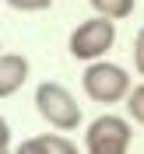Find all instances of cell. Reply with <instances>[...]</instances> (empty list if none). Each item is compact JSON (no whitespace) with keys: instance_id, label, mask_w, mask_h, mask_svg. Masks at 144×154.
Listing matches in <instances>:
<instances>
[{"instance_id":"cell-1","label":"cell","mask_w":144,"mask_h":154,"mask_svg":"<svg viewBox=\"0 0 144 154\" xmlns=\"http://www.w3.org/2000/svg\"><path fill=\"white\" fill-rule=\"evenodd\" d=\"M81 88H85V95L98 105H116V102H123L130 95V74L123 67H116V63H106V60H95V63H88L85 74H81Z\"/></svg>"},{"instance_id":"cell-2","label":"cell","mask_w":144,"mask_h":154,"mask_svg":"<svg viewBox=\"0 0 144 154\" xmlns=\"http://www.w3.org/2000/svg\"><path fill=\"white\" fill-rule=\"evenodd\" d=\"M35 109L39 116L46 119L53 130H60V133H67V130H77L81 126V105L74 102V95H70L63 84H56V81H42V84L35 88Z\"/></svg>"},{"instance_id":"cell-3","label":"cell","mask_w":144,"mask_h":154,"mask_svg":"<svg viewBox=\"0 0 144 154\" xmlns=\"http://www.w3.org/2000/svg\"><path fill=\"white\" fill-rule=\"evenodd\" d=\"M116 42V21L113 18H88L70 32V56L81 63H95L113 49Z\"/></svg>"},{"instance_id":"cell-4","label":"cell","mask_w":144,"mask_h":154,"mask_svg":"<svg viewBox=\"0 0 144 154\" xmlns=\"http://www.w3.org/2000/svg\"><path fill=\"white\" fill-rule=\"evenodd\" d=\"M130 137H134V130H130V123H126L123 116H98V119H91L85 130V151L88 154H126V147H130Z\"/></svg>"},{"instance_id":"cell-5","label":"cell","mask_w":144,"mask_h":154,"mask_svg":"<svg viewBox=\"0 0 144 154\" xmlns=\"http://www.w3.org/2000/svg\"><path fill=\"white\" fill-rule=\"evenodd\" d=\"M28 81V60L21 53H0V98L18 95Z\"/></svg>"},{"instance_id":"cell-6","label":"cell","mask_w":144,"mask_h":154,"mask_svg":"<svg viewBox=\"0 0 144 154\" xmlns=\"http://www.w3.org/2000/svg\"><path fill=\"white\" fill-rule=\"evenodd\" d=\"M88 4H91V11H95V14L113 18V21L130 18V14H134V7H137V0H88Z\"/></svg>"},{"instance_id":"cell-7","label":"cell","mask_w":144,"mask_h":154,"mask_svg":"<svg viewBox=\"0 0 144 154\" xmlns=\"http://www.w3.org/2000/svg\"><path fill=\"white\" fill-rule=\"evenodd\" d=\"M42 140H46V147H49V154H81V147L70 140L67 133H42Z\"/></svg>"},{"instance_id":"cell-8","label":"cell","mask_w":144,"mask_h":154,"mask_svg":"<svg viewBox=\"0 0 144 154\" xmlns=\"http://www.w3.org/2000/svg\"><path fill=\"white\" fill-rule=\"evenodd\" d=\"M126 112H130L134 123L144 126V84L141 88H130V95H126Z\"/></svg>"},{"instance_id":"cell-9","label":"cell","mask_w":144,"mask_h":154,"mask_svg":"<svg viewBox=\"0 0 144 154\" xmlns=\"http://www.w3.org/2000/svg\"><path fill=\"white\" fill-rule=\"evenodd\" d=\"M14 154H49V147H46L42 137H28V140H21V144H18Z\"/></svg>"},{"instance_id":"cell-10","label":"cell","mask_w":144,"mask_h":154,"mask_svg":"<svg viewBox=\"0 0 144 154\" xmlns=\"http://www.w3.org/2000/svg\"><path fill=\"white\" fill-rule=\"evenodd\" d=\"M7 4L14 11H28V14H32V11H49V7H53V0H7Z\"/></svg>"},{"instance_id":"cell-11","label":"cell","mask_w":144,"mask_h":154,"mask_svg":"<svg viewBox=\"0 0 144 154\" xmlns=\"http://www.w3.org/2000/svg\"><path fill=\"white\" fill-rule=\"evenodd\" d=\"M134 67H137V74L144 77V25H141V32H137V38H134Z\"/></svg>"},{"instance_id":"cell-12","label":"cell","mask_w":144,"mask_h":154,"mask_svg":"<svg viewBox=\"0 0 144 154\" xmlns=\"http://www.w3.org/2000/svg\"><path fill=\"white\" fill-rule=\"evenodd\" d=\"M7 144H11V126H7L4 116H0V151H7Z\"/></svg>"},{"instance_id":"cell-13","label":"cell","mask_w":144,"mask_h":154,"mask_svg":"<svg viewBox=\"0 0 144 154\" xmlns=\"http://www.w3.org/2000/svg\"><path fill=\"white\" fill-rule=\"evenodd\" d=\"M0 154H7V151H0Z\"/></svg>"}]
</instances>
